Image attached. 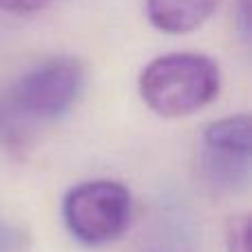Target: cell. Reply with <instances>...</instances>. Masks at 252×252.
Wrapping results in <instances>:
<instances>
[{"label": "cell", "instance_id": "6da1fadb", "mask_svg": "<svg viewBox=\"0 0 252 252\" xmlns=\"http://www.w3.org/2000/svg\"><path fill=\"white\" fill-rule=\"evenodd\" d=\"M221 75L215 60L201 53H166L139 73L137 89L144 104L159 118H186L217 97Z\"/></svg>", "mask_w": 252, "mask_h": 252}, {"label": "cell", "instance_id": "7a4b0ae2", "mask_svg": "<svg viewBox=\"0 0 252 252\" xmlns=\"http://www.w3.org/2000/svg\"><path fill=\"white\" fill-rule=\"evenodd\" d=\"M62 217L69 232L82 244H111L130 223V192L109 179L78 184L64 195Z\"/></svg>", "mask_w": 252, "mask_h": 252}, {"label": "cell", "instance_id": "3957f363", "mask_svg": "<svg viewBox=\"0 0 252 252\" xmlns=\"http://www.w3.org/2000/svg\"><path fill=\"white\" fill-rule=\"evenodd\" d=\"M84 66L78 58H51L18 80L11 100L25 115L56 120L73 109L84 89Z\"/></svg>", "mask_w": 252, "mask_h": 252}, {"label": "cell", "instance_id": "277c9868", "mask_svg": "<svg viewBox=\"0 0 252 252\" xmlns=\"http://www.w3.org/2000/svg\"><path fill=\"white\" fill-rule=\"evenodd\" d=\"M221 0H146V16L155 29L182 35L199 29Z\"/></svg>", "mask_w": 252, "mask_h": 252}, {"label": "cell", "instance_id": "5b68a950", "mask_svg": "<svg viewBox=\"0 0 252 252\" xmlns=\"http://www.w3.org/2000/svg\"><path fill=\"white\" fill-rule=\"evenodd\" d=\"M204 144L208 155L230 157L248 161L250 157V118L230 115L208 124L204 130Z\"/></svg>", "mask_w": 252, "mask_h": 252}, {"label": "cell", "instance_id": "8992f818", "mask_svg": "<svg viewBox=\"0 0 252 252\" xmlns=\"http://www.w3.org/2000/svg\"><path fill=\"white\" fill-rule=\"evenodd\" d=\"M226 250L228 252H250V217L232 215L226 223Z\"/></svg>", "mask_w": 252, "mask_h": 252}, {"label": "cell", "instance_id": "52a82bcc", "mask_svg": "<svg viewBox=\"0 0 252 252\" xmlns=\"http://www.w3.org/2000/svg\"><path fill=\"white\" fill-rule=\"evenodd\" d=\"M56 0H0V11L7 13H31L49 7Z\"/></svg>", "mask_w": 252, "mask_h": 252}, {"label": "cell", "instance_id": "ba28073f", "mask_svg": "<svg viewBox=\"0 0 252 252\" xmlns=\"http://www.w3.org/2000/svg\"><path fill=\"white\" fill-rule=\"evenodd\" d=\"M248 0H241V13H239V22H241V33L248 35Z\"/></svg>", "mask_w": 252, "mask_h": 252}, {"label": "cell", "instance_id": "9c48e42d", "mask_svg": "<svg viewBox=\"0 0 252 252\" xmlns=\"http://www.w3.org/2000/svg\"><path fill=\"white\" fill-rule=\"evenodd\" d=\"M9 135H11V128H9L7 120H4L2 111H0V139H7V137H9Z\"/></svg>", "mask_w": 252, "mask_h": 252}]
</instances>
